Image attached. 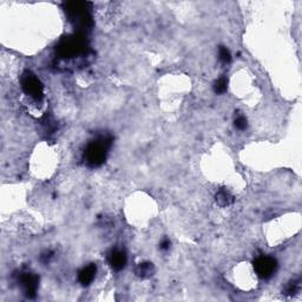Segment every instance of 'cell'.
Listing matches in <instances>:
<instances>
[{"mask_svg": "<svg viewBox=\"0 0 302 302\" xmlns=\"http://www.w3.org/2000/svg\"><path fill=\"white\" fill-rule=\"evenodd\" d=\"M111 144V136H100L88 144L84 151V162L88 168H98L106 160Z\"/></svg>", "mask_w": 302, "mask_h": 302, "instance_id": "1", "label": "cell"}, {"mask_svg": "<svg viewBox=\"0 0 302 302\" xmlns=\"http://www.w3.org/2000/svg\"><path fill=\"white\" fill-rule=\"evenodd\" d=\"M90 2H71L64 4V11L70 20L77 28L80 34H85L86 30L92 26V17L90 13Z\"/></svg>", "mask_w": 302, "mask_h": 302, "instance_id": "2", "label": "cell"}, {"mask_svg": "<svg viewBox=\"0 0 302 302\" xmlns=\"http://www.w3.org/2000/svg\"><path fill=\"white\" fill-rule=\"evenodd\" d=\"M86 48V37H85L84 34L77 32L74 36H68V37L62 39L57 46V54L59 57L70 59L85 54Z\"/></svg>", "mask_w": 302, "mask_h": 302, "instance_id": "3", "label": "cell"}, {"mask_svg": "<svg viewBox=\"0 0 302 302\" xmlns=\"http://www.w3.org/2000/svg\"><path fill=\"white\" fill-rule=\"evenodd\" d=\"M20 83L22 91L34 100H42L44 98V85L34 72L25 71L22 76Z\"/></svg>", "mask_w": 302, "mask_h": 302, "instance_id": "4", "label": "cell"}, {"mask_svg": "<svg viewBox=\"0 0 302 302\" xmlns=\"http://www.w3.org/2000/svg\"><path fill=\"white\" fill-rule=\"evenodd\" d=\"M278 267V261L268 255L258 256L254 261V269L256 274H258V278H264V280H268V278H270L273 275H275Z\"/></svg>", "mask_w": 302, "mask_h": 302, "instance_id": "5", "label": "cell"}, {"mask_svg": "<svg viewBox=\"0 0 302 302\" xmlns=\"http://www.w3.org/2000/svg\"><path fill=\"white\" fill-rule=\"evenodd\" d=\"M19 284L26 296L32 298L36 296L39 286V278L34 273H22L19 276Z\"/></svg>", "mask_w": 302, "mask_h": 302, "instance_id": "6", "label": "cell"}, {"mask_svg": "<svg viewBox=\"0 0 302 302\" xmlns=\"http://www.w3.org/2000/svg\"><path fill=\"white\" fill-rule=\"evenodd\" d=\"M108 262H109L110 267L114 270L120 272L122 269L126 268V262H128V256L126 252L122 249H112L108 255Z\"/></svg>", "mask_w": 302, "mask_h": 302, "instance_id": "7", "label": "cell"}, {"mask_svg": "<svg viewBox=\"0 0 302 302\" xmlns=\"http://www.w3.org/2000/svg\"><path fill=\"white\" fill-rule=\"evenodd\" d=\"M96 273H97V267L96 264H88L86 267L82 268L78 273V281L82 286L86 287V286L92 284V281L96 278Z\"/></svg>", "mask_w": 302, "mask_h": 302, "instance_id": "8", "label": "cell"}, {"mask_svg": "<svg viewBox=\"0 0 302 302\" xmlns=\"http://www.w3.org/2000/svg\"><path fill=\"white\" fill-rule=\"evenodd\" d=\"M215 201L220 206L224 208V206H230L232 202H234V196L232 195V192H229L228 189L226 188H221L216 192L215 195Z\"/></svg>", "mask_w": 302, "mask_h": 302, "instance_id": "9", "label": "cell"}, {"mask_svg": "<svg viewBox=\"0 0 302 302\" xmlns=\"http://www.w3.org/2000/svg\"><path fill=\"white\" fill-rule=\"evenodd\" d=\"M136 275L140 278H149L155 273V267L151 262H142L136 267Z\"/></svg>", "mask_w": 302, "mask_h": 302, "instance_id": "10", "label": "cell"}, {"mask_svg": "<svg viewBox=\"0 0 302 302\" xmlns=\"http://www.w3.org/2000/svg\"><path fill=\"white\" fill-rule=\"evenodd\" d=\"M226 88H228V80H226V77L218 78V80L215 82V84H214L215 94H224L226 91Z\"/></svg>", "mask_w": 302, "mask_h": 302, "instance_id": "11", "label": "cell"}, {"mask_svg": "<svg viewBox=\"0 0 302 302\" xmlns=\"http://www.w3.org/2000/svg\"><path fill=\"white\" fill-rule=\"evenodd\" d=\"M218 56H220V60H221L223 64H229L232 62L230 51H229L228 48L224 46H220Z\"/></svg>", "mask_w": 302, "mask_h": 302, "instance_id": "12", "label": "cell"}, {"mask_svg": "<svg viewBox=\"0 0 302 302\" xmlns=\"http://www.w3.org/2000/svg\"><path fill=\"white\" fill-rule=\"evenodd\" d=\"M234 124H235L236 129L240 130V131H244L248 128L247 118H246L244 116H242V114H238V116L235 118Z\"/></svg>", "mask_w": 302, "mask_h": 302, "instance_id": "13", "label": "cell"}, {"mask_svg": "<svg viewBox=\"0 0 302 302\" xmlns=\"http://www.w3.org/2000/svg\"><path fill=\"white\" fill-rule=\"evenodd\" d=\"M298 290H300V284L298 281H293L288 284V287L286 288V294L287 295H294L296 294Z\"/></svg>", "mask_w": 302, "mask_h": 302, "instance_id": "14", "label": "cell"}, {"mask_svg": "<svg viewBox=\"0 0 302 302\" xmlns=\"http://www.w3.org/2000/svg\"><path fill=\"white\" fill-rule=\"evenodd\" d=\"M170 246H172V244H170V241L168 238H164L162 242H160V250H168V249H170Z\"/></svg>", "mask_w": 302, "mask_h": 302, "instance_id": "15", "label": "cell"}]
</instances>
